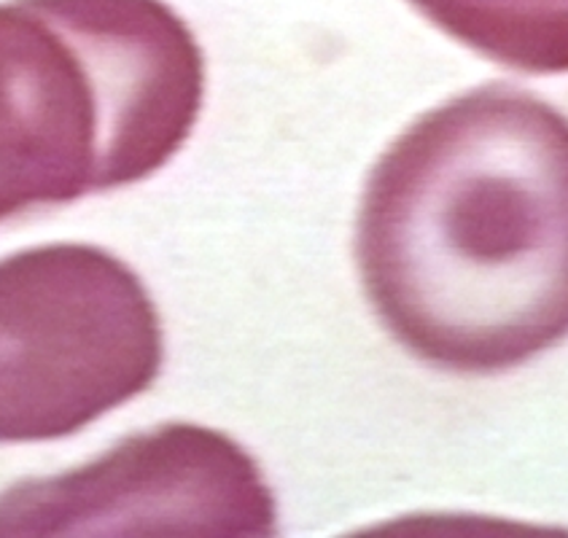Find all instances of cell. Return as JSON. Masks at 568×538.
I'll use <instances>...</instances> for the list:
<instances>
[{
	"label": "cell",
	"instance_id": "obj_2",
	"mask_svg": "<svg viewBox=\"0 0 568 538\" xmlns=\"http://www.w3.org/2000/svg\"><path fill=\"white\" fill-rule=\"evenodd\" d=\"M205 98V57L165 0L0 3V221L162 170Z\"/></svg>",
	"mask_w": 568,
	"mask_h": 538
},
{
	"label": "cell",
	"instance_id": "obj_1",
	"mask_svg": "<svg viewBox=\"0 0 568 538\" xmlns=\"http://www.w3.org/2000/svg\"><path fill=\"white\" fill-rule=\"evenodd\" d=\"M356 262L415 358L515 369L568 337V119L490 84L434 108L364 186Z\"/></svg>",
	"mask_w": 568,
	"mask_h": 538
},
{
	"label": "cell",
	"instance_id": "obj_5",
	"mask_svg": "<svg viewBox=\"0 0 568 538\" xmlns=\"http://www.w3.org/2000/svg\"><path fill=\"white\" fill-rule=\"evenodd\" d=\"M442 33L520 73H568V0H407Z\"/></svg>",
	"mask_w": 568,
	"mask_h": 538
},
{
	"label": "cell",
	"instance_id": "obj_3",
	"mask_svg": "<svg viewBox=\"0 0 568 538\" xmlns=\"http://www.w3.org/2000/svg\"><path fill=\"white\" fill-rule=\"evenodd\" d=\"M160 309L113 253L79 243L0 258V445L79 434L156 383Z\"/></svg>",
	"mask_w": 568,
	"mask_h": 538
},
{
	"label": "cell",
	"instance_id": "obj_4",
	"mask_svg": "<svg viewBox=\"0 0 568 538\" xmlns=\"http://www.w3.org/2000/svg\"><path fill=\"white\" fill-rule=\"evenodd\" d=\"M256 460L213 428L143 430L92 464L0 496V536H273Z\"/></svg>",
	"mask_w": 568,
	"mask_h": 538
}]
</instances>
